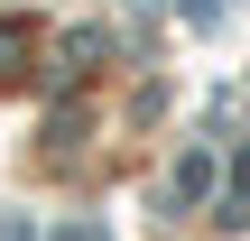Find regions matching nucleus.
<instances>
[{
	"instance_id": "3",
	"label": "nucleus",
	"mask_w": 250,
	"mask_h": 241,
	"mask_svg": "<svg viewBox=\"0 0 250 241\" xmlns=\"http://www.w3.org/2000/svg\"><path fill=\"white\" fill-rule=\"evenodd\" d=\"M232 186H241V195H250V149H241V158H232Z\"/></svg>"
},
{
	"instance_id": "1",
	"label": "nucleus",
	"mask_w": 250,
	"mask_h": 241,
	"mask_svg": "<svg viewBox=\"0 0 250 241\" xmlns=\"http://www.w3.org/2000/svg\"><path fill=\"white\" fill-rule=\"evenodd\" d=\"M213 176H223V167H213V149H186V158H176V176H167V195H176V204H204V195H213Z\"/></svg>"
},
{
	"instance_id": "2",
	"label": "nucleus",
	"mask_w": 250,
	"mask_h": 241,
	"mask_svg": "<svg viewBox=\"0 0 250 241\" xmlns=\"http://www.w3.org/2000/svg\"><path fill=\"white\" fill-rule=\"evenodd\" d=\"M56 241H102V223H65V232H56Z\"/></svg>"
}]
</instances>
